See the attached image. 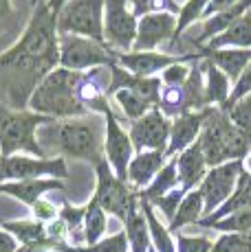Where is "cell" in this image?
I'll return each mask as SVG.
<instances>
[{"instance_id":"6da1fadb","label":"cell","mask_w":251,"mask_h":252,"mask_svg":"<svg viewBox=\"0 0 251 252\" xmlns=\"http://www.w3.org/2000/svg\"><path fill=\"white\" fill-rule=\"evenodd\" d=\"M60 66L57 16L38 2L22 35L9 51L0 53V90L11 110H27L33 90Z\"/></svg>"},{"instance_id":"7a4b0ae2","label":"cell","mask_w":251,"mask_h":252,"mask_svg":"<svg viewBox=\"0 0 251 252\" xmlns=\"http://www.w3.org/2000/svg\"><path fill=\"white\" fill-rule=\"evenodd\" d=\"M38 145L46 154H66L97 167L104 160V132L97 114L60 119L38 129Z\"/></svg>"},{"instance_id":"3957f363","label":"cell","mask_w":251,"mask_h":252,"mask_svg":"<svg viewBox=\"0 0 251 252\" xmlns=\"http://www.w3.org/2000/svg\"><path fill=\"white\" fill-rule=\"evenodd\" d=\"M199 143L209 169L231 160H245L247 154H251V138L238 127H234L227 112L220 108L203 110V129Z\"/></svg>"},{"instance_id":"277c9868","label":"cell","mask_w":251,"mask_h":252,"mask_svg":"<svg viewBox=\"0 0 251 252\" xmlns=\"http://www.w3.org/2000/svg\"><path fill=\"white\" fill-rule=\"evenodd\" d=\"M82 72L66 70L57 66L51 70L44 79L38 84L33 90L31 99H29L27 110L36 112L49 119H77V116H86V108L80 103L77 96V84H80Z\"/></svg>"},{"instance_id":"5b68a950","label":"cell","mask_w":251,"mask_h":252,"mask_svg":"<svg viewBox=\"0 0 251 252\" xmlns=\"http://www.w3.org/2000/svg\"><path fill=\"white\" fill-rule=\"evenodd\" d=\"M51 121L55 119L0 105V156H16L18 152H27L36 158H46L38 145V129Z\"/></svg>"},{"instance_id":"8992f818","label":"cell","mask_w":251,"mask_h":252,"mask_svg":"<svg viewBox=\"0 0 251 252\" xmlns=\"http://www.w3.org/2000/svg\"><path fill=\"white\" fill-rule=\"evenodd\" d=\"M57 35L104 42V0H69L57 13Z\"/></svg>"},{"instance_id":"52a82bcc","label":"cell","mask_w":251,"mask_h":252,"mask_svg":"<svg viewBox=\"0 0 251 252\" xmlns=\"http://www.w3.org/2000/svg\"><path fill=\"white\" fill-rule=\"evenodd\" d=\"M95 173H97V189H95L93 197L106 213L126 221L128 213L139 206V191H134L128 182L119 180L113 173V169L108 167L106 158L99 160V164L95 167Z\"/></svg>"},{"instance_id":"ba28073f","label":"cell","mask_w":251,"mask_h":252,"mask_svg":"<svg viewBox=\"0 0 251 252\" xmlns=\"http://www.w3.org/2000/svg\"><path fill=\"white\" fill-rule=\"evenodd\" d=\"M117 64L115 51L106 44L80 35H60V66L73 72H86L97 66Z\"/></svg>"},{"instance_id":"9c48e42d","label":"cell","mask_w":251,"mask_h":252,"mask_svg":"<svg viewBox=\"0 0 251 252\" xmlns=\"http://www.w3.org/2000/svg\"><path fill=\"white\" fill-rule=\"evenodd\" d=\"M64 180L69 178L66 160L55 158H36V156H0V184L20 182V180Z\"/></svg>"},{"instance_id":"30bf717a","label":"cell","mask_w":251,"mask_h":252,"mask_svg":"<svg viewBox=\"0 0 251 252\" xmlns=\"http://www.w3.org/2000/svg\"><path fill=\"white\" fill-rule=\"evenodd\" d=\"M243 169H245L243 160H231L207 169L205 178L199 184V191L203 195V217H209L216 208H220L229 200Z\"/></svg>"},{"instance_id":"8fae6325","label":"cell","mask_w":251,"mask_h":252,"mask_svg":"<svg viewBox=\"0 0 251 252\" xmlns=\"http://www.w3.org/2000/svg\"><path fill=\"white\" fill-rule=\"evenodd\" d=\"M137 22L128 0H104V42L108 48H119L122 53L132 51Z\"/></svg>"},{"instance_id":"7c38bea8","label":"cell","mask_w":251,"mask_h":252,"mask_svg":"<svg viewBox=\"0 0 251 252\" xmlns=\"http://www.w3.org/2000/svg\"><path fill=\"white\" fill-rule=\"evenodd\" d=\"M170 119L161 114V110L154 105L150 112H146L141 119L132 121L128 136L132 143L134 154L141 152H166L167 138H170Z\"/></svg>"},{"instance_id":"4fadbf2b","label":"cell","mask_w":251,"mask_h":252,"mask_svg":"<svg viewBox=\"0 0 251 252\" xmlns=\"http://www.w3.org/2000/svg\"><path fill=\"white\" fill-rule=\"evenodd\" d=\"M104 116H106L104 119V158L108 162V167L113 169L115 176L126 182L128 164L134 154L132 143H130L128 132H124L119 121L115 119L113 110H106Z\"/></svg>"},{"instance_id":"5bb4252c","label":"cell","mask_w":251,"mask_h":252,"mask_svg":"<svg viewBox=\"0 0 251 252\" xmlns=\"http://www.w3.org/2000/svg\"><path fill=\"white\" fill-rule=\"evenodd\" d=\"M115 60L117 64L126 68L128 72L137 77H154V72L166 70L167 66L178 64V62H201L199 53H190V55H167V53H159V51H146V53H117L115 51Z\"/></svg>"},{"instance_id":"9a60e30c","label":"cell","mask_w":251,"mask_h":252,"mask_svg":"<svg viewBox=\"0 0 251 252\" xmlns=\"http://www.w3.org/2000/svg\"><path fill=\"white\" fill-rule=\"evenodd\" d=\"M176 31V16L174 13H148V16L139 18L137 22V37H134L132 51L134 53H146L154 51L174 37Z\"/></svg>"},{"instance_id":"2e32d148","label":"cell","mask_w":251,"mask_h":252,"mask_svg":"<svg viewBox=\"0 0 251 252\" xmlns=\"http://www.w3.org/2000/svg\"><path fill=\"white\" fill-rule=\"evenodd\" d=\"M108 88H110V68L108 66H97L80 75L77 84V96L80 103L86 108L88 114H104L110 110L108 103Z\"/></svg>"},{"instance_id":"e0dca14e","label":"cell","mask_w":251,"mask_h":252,"mask_svg":"<svg viewBox=\"0 0 251 252\" xmlns=\"http://www.w3.org/2000/svg\"><path fill=\"white\" fill-rule=\"evenodd\" d=\"M176 173H178V187L183 193H190L194 189H199L207 173V162L203 156L201 143H192L187 149H183L181 154H176Z\"/></svg>"},{"instance_id":"ac0fdd59","label":"cell","mask_w":251,"mask_h":252,"mask_svg":"<svg viewBox=\"0 0 251 252\" xmlns=\"http://www.w3.org/2000/svg\"><path fill=\"white\" fill-rule=\"evenodd\" d=\"M203 129V110L201 112H185L170 123V143L166 147V156L172 158L196 143Z\"/></svg>"},{"instance_id":"d6986e66","label":"cell","mask_w":251,"mask_h":252,"mask_svg":"<svg viewBox=\"0 0 251 252\" xmlns=\"http://www.w3.org/2000/svg\"><path fill=\"white\" fill-rule=\"evenodd\" d=\"M201 60H207L216 66L227 79L231 81V86L236 84L243 70L251 64V48H218V51H209V48L199 46Z\"/></svg>"},{"instance_id":"ffe728a7","label":"cell","mask_w":251,"mask_h":252,"mask_svg":"<svg viewBox=\"0 0 251 252\" xmlns=\"http://www.w3.org/2000/svg\"><path fill=\"white\" fill-rule=\"evenodd\" d=\"M170 158L166 156V152H141L134 154L132 160L128 164V176H126V182L130 187H134V191H143L148 187L154 176L163 169Z\"/></svg>"},{"instance_id":"44dd1931","label":"cell","mask_w":251,"mask_h":252,"mask_svg":"<svg viewBox=\"0 0 251 252\" xmlns=\"http://www.w3.org/2000/svg\"><path fill=\"white\" fill-rule=\"evenodd\" d=\"M64 184L62 180H51V178H40V180H20V182H4L0 184L2 195H11L18 202L27 206H33L44 193L49 191H62Z\"/></svg>"},{"instance_id":"7402d4cb","label":"cell","mask_w":251,"mask_h":252,"mask_svg":"<svg viewBox=\"0 0 251 252\" xmlns=\"http://www.w3.org/2000/svg\"><path fill=\"white\" fill-rule=\"evenodd\" d=\"M251 9V0H240L238 4L229 7L227 11H220V13H214V16L205 18V24H203V31L199 37H194V44L196 46H205L209 40H214L216 35L225 33L227 29L231 27L238 18H243Z\"/></svg>"},{"instance_id":"603a6c76","label":"cell","mask_w":251,"mask_h":252,"mask_svg":"<svg viewBox=\"0 0 251 252\" xmlns=\"http://www.w3.org/2000/svg\"><path fill=\"white\" fill-rule=\"evenodd\" d=\"M251 48V9L245 13L243 18H238L225 33L216 35L214 40H209L203 48H209V51H218V48Z\"/></svg>"},{"instance_id":"cb8c5ba5","label":"cell","mask_w":251,"mask_h":252,"mask_svg":"<svg viewBox=\"0 0 251 252\" xmlns=\"http://www.w3.org/2000/svg\"><path fill=\"white\" fill-rule=\"evenodd\" d=\"M203 66H205V77H207V84H205V105L207 108H225L227 99L231 94V81L216 68L211 62L203 60Z\"/></svg>"},{"instance_id":"d4e9b609","label":"cell","mask_w":251,"mask_h":252,"mask_svg":"<svg viewBox=\"0 0 251 252\" xmlns=\"http://www.w3.org/2000/svg\"><path fill=\"white\" fill-rule=\"evenodd\" d=\"M139 208H141L143 217H146L148 224V232H150V244L157 252H176V244L172 239V232L166 228V226L159 221L157 213H154V206L148 200L139 197Z\"/></svg>"},{"instance_id":"484cf974","label":"cell","mask_w":251,"mask_h":252,"mask_svg":"<svg viewBox=\"0 0 251 252\" xmlns=\"http://www.w3.org/2000/svg\"><path fill=\"white\" fill-rule=\"evenodd\" d=\"M124 232L126 239H128V248L130 252H148L150 250V232H148V224L146 217H143L141 208H132L128 213L124 221Z\"/></svg>"},{"instance_id":"4316f807","label":"cell","mask_w":251,"mask_h":252,"mask_svg":"<svg viewBox=\"0 0 251 252\" xmlns=\"http://www.w3.org/2000/svg\"><path fill=\"white\" fill-rule=\"evenodd\" d=\"M201 220H203V195H201L199 189H194V191L185 193V197L181 200L174 217H172V221L167 224V230L178 232L183 226L199 224Z\"/></svg>"},{"instance_id":"83f0119b","label":"cell","mask_w":251,"mask_h":252,"mask_svg":"<svg viewBox=\"0 0 251 252\" xmlns=\"http://www.w3.org/2000/svg\"><path fill=\"white\" fill-rule=\"evenodd\" d=\"M178 189V173H176V158L172 156L170 160L163 164V169L154 176V180L148 184L143 191H139V197H143V200H154V197H161L166 195V193L174 191Z\"/></svg>"},{"instance_id":"f1b7e54d","label":"cell","mask_w":251,"mask_h":252,"mask_svg":"<svg viewBox=\"0 0 251 252\" xmlns=\"http://www.w3.org/2000/svg\"><path fill=\"white\" fill-rule=\"evenodd\" d=\"M106 226H108L106 211L95 197H90L88 204L84 206V246H93L99 239H104Z\"/></svg>"},{"instance_id":"f546056e","label":"cell","mask_w":251,"mask_h":252,"mask_svg":"<svg viewBox=\"0 0 251 252\" xmlns=\"http://www.w3.org/2000/svg\"><path fill=\"white\" fill-rule=\"evenodd\" d=\"M0 228L7 230L9 235L16 237V241L20 246H31V244H38L46 237L44 232V224L36 220H16V221H2Z\"/></svg>"},{"instance_id":"4dcf8cb0","label":"cell","mask_w":251,"mask_h":252,"mask_svg":"<svg viewBox=\"0 0 251 252\" xmlns=\"http://www.w3.org/2000/svg\"><path fill=\"white\" fill-rule=\"evenodd\" d=\"M60 217L66 226V235H69V244L73 248H80V244H84V206H73L69 202L62 204Z\"/></svg>"},{"instance_id":"1f68e13d","label":"cell","mask_w":251,"mask_h":252,"mask_svg":"<svg viewBox=\"0 0 251 252\" xmlns=\"http://www.w3.org/2000/svg\"><path fill=\"white\" fill-rule=\"evenodd\" d=\"M207 4L209 0H187L183 7H178V13H176V31H174V37H172V44H176L178 37L183 35L187 27L196 20H203V13H205Z\"/></svg>"},{"instance_id":"d6a6232c","label":"cell","mask_w":251,"mask_h":252,"mask_svg":"<svg viewBox=\"0 0 251 252\" xmlns=\"http://www.w3.org/2000/svg\"><path fill=\"white\" fill-rule=\"evenodd\" d=\"M110 99H115L119 103V108L124 110V114L128 116L130 121H137V119H141L146 112H150L152 110V105L148 103V101H143L139 94H134V92H130V90H115L113 92V96Z\"/></svg>"},{"instance_id":"836d02e7","label":"cell","mask_w":251,"mask_h":252,"mask_svg":"<svg viewBox=\"0 0 251 252\" xmlns=\"http://www.w3.org/2000/svg\"><path fill=\"white\" fill-rule=\"evenodd\" d=\"M209 252H251V230L223 232V235L211 244Z\"/></svg>"},{"instance_id":"e575fe53","label":"cell","mask_w":251,"mask_h":252,"mask_svg":"<svg viewBox=\"0 0 251 252\" xmlns=\"http://www.w3.org/2000/svg\"><path fill=\"white\" fill-rule=\"evenodd\" d=\"M207 228L218 230L220 235L223 232H247L251 230V208H243V211L231 213V215L223 217V220L209 224Z\"/></svg>"},{"instance_id":"d590c367","label":"cell","mask_w":251,"mask_h":252,"mask_svg":"<svg viewBox=\"0 0 251 252\" xmlns=\"http://www.w3.org/2000/svg\"><path fill=\"white\" fill-rule=\"evenodd\" d=\"M132 4V16L143 18L148 13H178V4L174 0H128Z\"/></svg>"},{"instance_id":"8d00e7d4","label":"cell","mask_w":251,"mask_h":252,"mask_svg":"<svg viewBox=\"0 0 251 252\" xmlns=\"http://www.w3.org/2000/svg\"><path fill=\"white\" fill-rule=\"evenodd\" d=\"M227 116H229L234 127H238L240 132L247 134L251 138V94H247L240 101H236V103L227 110Z\"/></svg>"},{"instance_id":"74e56055","label":"cell","mask_w":251,"mask_h":252,"mask_svg":"<svg viewBox=\"0 0 251 252\" xmlns=\"http://www.w3.org/2000/svg\"><path fill=\"white\" fill-rule=\"evenodd\" d=\"M77 252H130V248H128L126 232L119 230V232H115V235L106 237V239H99L97 244H93V246H80Z\"/></svg>"},{"instance_id":"f35d334b","label":"cell","mask_w":251,"mask_h":252,"mask_svg":"<svg viewBox=\"0 0 251 252\" xmlns=\"http://www.w3.org/2000/svg\"><path fill=\"white\" fill-rule=\"evenodd\" d=\"M247 94H251V64L243 70V75H240L238 79H236V84L231 86V94H229V99H227V103H225L223 112H227V110H229L231 105L236 103V101L245 99Z\"/></svg>"},{"instance_id":"ab89813d","label":"cell","mask_w":251,"mask_h":252,"mask_svg":"<svg viewBox=\"0 0 251 252\" xmlns=\"http://www.w3.org/2000/svg\"><path fill=\"white\" fill-rule=\"evenodd\" d=\"M183 197H185V193H183L181 187H178V189H174V191L166 193V195L150 200V204L152 206H159L163 211V215L167 217V221H172V217H174V213H176V208H178V204H181Z\"/></svg>"},{"instance_id":"60d3db41","label":"cell","mask_w":251,"mask_h":252,"mask_svg":"<svg viewBox=\"0 0 251 252\" xmlns=\"http://www.w3.org/2000/svg\"><path fill=\"white\" fill-rule=\"evenodd\" d=\"M176 252H209L214 241L205 239V237H187V235H176L174 239Z\"/></svg>"},{"instance_id":"b9f144b4","label":"cell","mask_w":251,"mask_h":252,"mask_svg":"<svg viewBox=\"0 0 251 252\" xmlns=\"http://www.w3.org/2000/svg\"><path fill=\"white\" fill-rule=\"evenodd\" d=\"M187 62H178V64H172L163 70V75L159 77L163 86H183L190 75V66H185Z\"/></svg>"},{"instance_id":"7bdbcfd3","label":"cell","mask_w":251,"mask_h":252,"mask_svg":"<svg viewBox=\"0 0 251 252\" xmlns=\"http://www.w3.org/2000/svg\"><path fill=\"white\" fill-rule=\"evenodd\" d=\"M31 211H33V217H36V221H40V224H49V221L57 220V215H60L57 206L53 204V202L44 200V197H40V200H38L36 204L31 206Z\"/></svg>"},{"instance_id":"ee69618b","label":"cell","mask_w":251,"mask_h":252,"mask_svg":"<svg viewBox=\"0 0 251 252\" xmlns=\"http://www.w3.org/2000/svg\"><path fill=\"white\" fill-rule=\"evenodd\" d=\"M238 2H240V0H209V4H207L203 18H209V16H214V13L227 11L229 7H234V4H238Z\"/></svg>"},{"instance_id":"f6af8a7d","label":"cell","mask_w":251,"mask_h":252,"mask_svg":"<svg viewBox=\"0 0 251 252\" xmlns=\"http://www.w3.org/2000/svg\"><path fill=\"white\" fill-rule=\"evenodd\" d=\"M18 248H20V244L16 241V237L0 228V252H18Z\"/></svg>"},{"instance_id":"bcb514c9","label":"cell","mask_w":251,"mask_h":252,"mask_svg":"<svg viewBox=\"0 0 251 252\" xmlns=\"http://www.w3.org/2000/svg\"><path fill=\"white\" fill-rule=\"evenodd\" d=\"M11 18H13L11 2H9V0H0V33L7 29V24H9Z\"/></svg>"},{"instance_id":"7dc6e473","label":"cell","mask_w":251,"mask_h":252,"mask_svg":"<svg viewBox=\"0 0 251 252\" xmlns=\"http://www.w3.org/2000/svg\"><path fill=\"white\" fill-rule=\"evenodd\" d=\"M66 2H69V0H49V2H46V7H49L51 11H53V13H55V16H57V13H60V9L64 7Z\"/></svg>"},{"instance_id":"c3c4849f","label":"cell","mask_w":251,"mask_h":252,"mask_svg":"<svg viewBox=\"0 0 251 252\" xmlns=\"http://www.w3.org/2000/svg\"><path fill=\"white\" fill-rule=\"evenodd\" d=\"M31 2H33V4H38V2H40V0H31Z\"/></svg>"},{"instance_id":"681fc988","label":"cell","mask_w":251,"mask_h":252,"mask_svg":"<svg viewBox=\"0 0 251 252\" xmlns=\"http://www.w3.org/2000/svg\"><path fill=\"white\" fill-rule=\"evenodd\" d=\"M148 252H157V250H154V248H152V246H150V250H148Z\"/></svg>"}]
</instances>
